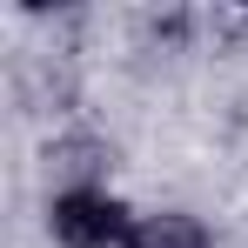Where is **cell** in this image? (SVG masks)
Here are the masks:
<instances>
[{
    "instance_id": "cell-1",
    "label": "cell",
    "mask_w": 248,
    "mask_h": 248,
    "mask_svg": "<svg viewBox=\"0 0 248 248\" xmlns=\"http://www.w3.org/2000/svg\"><path fill=\"white\" fill-rule=\"evenodd\" d=\"M134 221L141 215H127V202L108 188H54L47 202V228L61 248H127Z\"/></svg>"
},
{
    "instance_id": "cell-2",
    "label": "cell",
    "mask_w": 248,
    "mask_h": 248,
    "mask_svg": "<svg viewBox=\"0 0 248 248\" xmlns=\"http://www.w3.org/2000/svg\"><path fill=\"white\" fill-rule=\"evenodd\" d=\"M127 248H215V235H208L202 215H188V208H155V215L134 221Z\"/></svg>"
}]
</instances>
